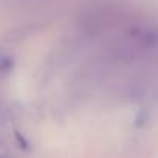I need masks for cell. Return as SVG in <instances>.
<instances>
[{"label":"cell","mask_w":158,"mask_h":158,"mask_svg":"<svg viewBox=\"0 0 158 158\" xmlns=\"http://www.w3.org/2000/svg\"><path fill=\"white\" fill-rule=\"evenodd\" d=\"M13 67V60L10 57H2L0 56V71H10Z\"/></svg>","instance_id":"obj_1"},{"label":"cell","mask_w":158,"mask_h":158,"mask_svg":"<svg viewBox=\"0 0 158 158\" xmlns=\"http://www.w3.org/2000/svg\"><path fill=\"white\" fill-rule=\"evenodd\" d=\"M16 138H17V143L20 144V147H23V149H27V147H28V143L25 141V138H23V136H20V133H16Z\"/></svg>","instance_id":"obj_2"},{"label":"cell","mask_w":158,"mask_h":158,"mask_svg":"<svg viewBox=\"0 0 158 158\" xmlns=\"http://www.w3.org/2000/svg\"><path fill=\"white\" fill-rule=\"evenodd\" d=\"M0 158H8V156H3V155H2V156H0Z\"/></svg>","instance_id":"obj_3"}]
</instances>
